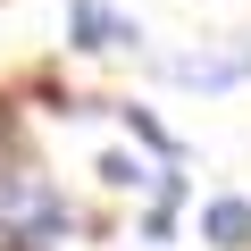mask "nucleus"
<instances>
[{
	"label": "nucleus",
	"mask_w": 251,
	"mask_h": 251,
	"mask_svg": "<svg viewBox=\"0 0 251 251\" xmlns=\"http://www.w3.org/2000/svg\"><path fill=\"white\" fill-rule=\"evenodd\" d=\"M0 251H17V243H9V234H0Z\"/></svg>",
	"instance_id": "nucleus-5"
},
{
	"label": "nucleus",
	"mask_w": 251,
	"mask_h": 251,
	"mask_svg": "<svg viewBox=\"0 0 251 251\" xmlns=\"http://www.w3.org/2000/svg\"><path fill=\"white\" fill-rule=\"evenodd\" d=\"M0 134H9V126H0Z\"/></svg>",
	"instance_id": "nucleus-6"
},
{
	"label": "nucleus",
	"mask_w": 251,
	"mask_h": 251,
	"mask_svg": "<svg viewBox=\"0 0 251 251\" xmlns=\"http://www.w3.org/2000/svg\"><path fill=\"white\" fill-rule=\"evenodd\" d=\"M159 75H176V84H243L251 75V42H234V50H176V59H159Z\"/></svg>",
	"instance_id": "nucleus-1"
},
{
	"label": "nucleus",
	"mask_w": 251,
	"mask_h": 251,
	"mask_svg": "<svg viewBox=\"0 0 251 251\" xmlns=\"http://www.w3.org/2000/svg\"><path fill=\"white\" fill-rule=\"evenodd\" d=\"M201 234H209L218 251H243V243H251V201H209V209H201Z\"/></svg>",
	"instance_id": "nucleus-3"
},
{
	"label": "nucleus",
	"mask_w": 251,
	"mask_h": 251,
	"mask_svg": "<svg viewBox=\"0 0 251 251\" xmlns=\"http://www.w3.org/2000/svg\"><path fill=\"white\" fill-rule=\"evenodd\" d=\"M100 184H117V193H126V184H143V168L126 159V151H109V159H100Z\"/></svg>",
	"instance_id": "nucleus-4"
},
{
	"label": "nucleus",
	"mask_w": 251,
	"mask_h": 251,
	"mask_svg": "<svg viewBox=\"0 0 251 251\" xmlns=\"http://www.w3.org/2000/svg\"><path fill=\"white\" fill-rule=\"evenodd\" d=\"M67 34H75V50H126V42H134V25H126L117 9H100V0H75Z\"/></svg>",
	"instance_id": "nucleus-2"
}]
</instances>
